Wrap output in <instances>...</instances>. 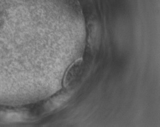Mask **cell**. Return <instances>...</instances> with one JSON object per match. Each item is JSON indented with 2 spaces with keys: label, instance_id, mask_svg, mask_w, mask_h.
<instances>
[{
  "label": "cell",
  "instance_id": "1",
  "mask_svg": "<svg viewBox=\"0 0 160 127\" xmlns=\"http://www.w3.org/2000/svg\"><path fill=\"white\" fill-rule=\"evenodd\" d=\"M82 67V58L78 59L69 66L66 72L63 79V85L65 87H69L70 85L77 79L81 73Z\"/></svg>",
  "mask_w": 160,
  "mask_h": 127
}]
</instances>
